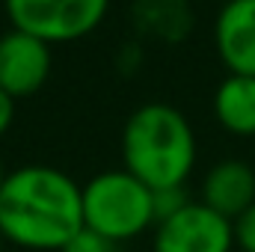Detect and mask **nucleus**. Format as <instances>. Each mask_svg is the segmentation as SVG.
<instances>
[{
  "mask_svg": "<svg viewBox=\"0 0 255 252\" xmlns=\"http://www.w3.org/2000/svg\"><path fill=\"white\" fill-rule=\"evenodd\" d=\"M83 229V187L57 166L30 163L6 172L0 238L30 252H63Z\"/></svg>",
  "mask_w": 255,
  "mask_h": 252,
  "instance_id": "1",
  "label": "nucleus"
},
{
  "mask_svg": "<svg viewBox=\"0 0 255 252\" xmlns=\"http://www.w3.org/2000/svg\"><path fill=\"white\" fill-rule=\"evenodd\" d=\"M196 133L187 116L163 101L136 107L122 130L125 169L145 187H184L196 166Z\"/></svg>",
  "mask_w": 255,
  "mask_h": 252,
  "instance_id": "2",
  "label": "nucleus"
},
{
  "mask_svg": "<svg viewBox=\"0 0 255 252\" xmlns=\"http://www.w3.org/2000/svg\"><path fill=\"white\" fill-rule=\"evenodd\" d=\"M83 226L116 247L154 229V193L125 166L98 172L83 184Z\"/></svg>",
  "mask_w": 255,
  "mask_h": 252,
  "instance_id": "3",
  "label": "nucleus"
},
{
  "mask_svg": "<svg viewBox=\"0 0 255 252\" xmlns=\"http://www.w3.org/2000/svg\"><path fill=\"white\" fill-rule=\"evenodd\" d=\"M3 9L15 30L63 45L95 33L110 12V0H3Z\"/></svg>",
  "mask_w": 255,
  "mask_h": 252,
  "instance_id": "4",
  "label": "nucleus"
},
{
  "mask_svg": "<svg viewBox=\"0 0 255 252\" xmlns=\"http://www.w3.org/2000/svg\"><path fill=\"white\" fill-rule=\"evenodd\" d=\"M235 223L211 211L205 202H187L169 220L154 226L151 252H232Z\"/></svg>",
  "mask_w": 255,
  "mask_h": 252,
  "instance_id": "5",
  "label": "nucleus"
},
{
  "mask_svg": "<svg viewBox=\"0 0 255 252\" xmlns=\"http://www.w3.org/2000/svg\"><path fill=\"white\" fill-rule=\"evenodd\" d=\"M51 63L54 57L48 42L15 27L0 36V89L15 101L36 95L48 83Z\"/></svg>",
  "mask_w": 255,
  "mask_h": 252,
  "instance_id": "6",
  "label": "nucleus"
},
{
  "mask_svg": "<svg viewBox=\"0 0 255 252\" xmlns=\"http://www.w3.org/2000/svg\"><path fill=\"white\" fill-rule=\"evenodd\" d=\"M214 48L229 74L255 77V0H226L220 6Z\"/></svg>",
  "mask_w": 255,
  "mask_h": 252,
  "instance_id": "7",
  "label": "nucleus"
},
{
  "mask_svg": "<svg viewBox=\"0 0 255 252\" xmlns=\"http://www.w3.org/2000/svg\"><path fill=\"white\" fill-rule=\"evenodd\" d=\"M199 202H205L211 211L235 223L247 208L255 205V169L235 157L214 163L202 181Z\"/></svg>",
  "mask_w": 255,
  "mask_h": 252,
  "instance_id": "8",
  "label": "nucleus"
},
{
  "mask_svg": "<svg viewBox=\"0 0 255 252\" xmlns=\"http://www.w3.org/2000/svg\"><path fill=\"white\" fill-rule=\"evenodd\" d=\"M130 21L139 36L178 45L193 30V9L187 0H133Z\"/></svg>",
  "mask_w": 255,
  "mask_h": 252,
  "instance_id": "9",
  "label": "nucleus"
},
{
  "mask_svg": "<svg viewBox=\"0 0 255 252\" xmlns=\"http://www.w3.org/2000/svg\"><path fill=\"white\" fill-rule=\"evenodd\" d=\"M214 116L235 136H255V77L229 74L214 92Z\"/></svg>",
  "mask_w": 255,
  "mask_h": 252,
  "instance_id": "10",
  "label": "nucleus"
},
{
  "mask_svg": "<svg viewBox=\"0 0 255 252\" xmlns=\"http://www.w3.org/2000/svg\"><path fill=\"white\" fill-rule=\"evenodd\" d=\"M151 193H154V226L160 220H169L172 214H178L190 202L184 187H166V190H151Z\"/></svg>",
  "mask_w": 255,
  "mask_h": 252,
  "instance_id": "11",
  "label": "nucleus"
},
{
  "mask_svg": "<svg viewBox=\"0 0 255 252\" xmlns=\"http://www.w3.org/2000/svg\"><path fill=\"white\" fill-rule=\"evenodd\" d=\"M63 252H116V244L83 226V229L63 247Z\"/></svg>",
  "mask_w": 255,
  "mask_h": 252,
  "instance_id": "12",
  "label": "nucleus"
},
{
  "mask_svg": "<svg viewBox=\"0 0 255 252\" xmlns=\"http://www.w3.org/2000/svg\"><path fill=\"white\" fill-rule=\"evenodd\" d=\"M235 250L255 252V205L235 220Z\"/></svg>",
  "mask_w": 255,
  "mask_h": 252,
  "instance_id": "13",
  "label": "nucleus"
},
{
  "mask_svg": "<svg viewBox=\"0 0 255 252\" xmlns=\"http://www.w3.org/2000/svg\"><path fill=\"white\" fill-rule=\"evenodd\" d=\"M12 122H15V98L0 89V136L12 127Z\"/></svg>",
  "mask_w": 255,
  "mask_h": 252,
  "instance_id": "14",
  "label": "nucleus"
},
{
  "mask_svg": "<svg viewBox=\"0 0 255 252\" xmlns=\"http://www.w3.org/2000/svg\"><path fill=\"white\" fill-rule=\"evenodd\" d=\"M3 178H6V169H3V160H0V187H3Z\"/></svg>",
  "mask_w": 255,
  "mask_h": 252,
  "instance_id": "15",
  "label": "nucleus"
},
{
  "mask_svg": "<svg viewBox=\"0 0 255 252\" xmlns=\"http://www.w3.org/2000/svg\"><path fill=\"white\" fill-rule=\"evenodd\" d=\"M6 250V241H3V238H0V252Z\"/></svg>",
  "mask_w": 255,
  "mask_h": 252,
  "instance_id": "16",
  "label": "nucleus"
}]
</instances>
